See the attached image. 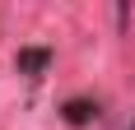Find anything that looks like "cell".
I'll return each instance as SVG.
<instances>
[{
    "label": "cell",
    "mask_w": 135,
    "mask_h": 130,
    "mask_svg": "<svg viewBox=\"0 0 135 130\" xmlns=\"http://www.w3.org/2000/svg\"><path fill=\"white\" fill-rule=\"evenodd\" d=\"M61 112H65V121H70V126H89V121L98 116V107H93V102H84V98H75V102H65Z\"/></svg>",
    "instance_id": "cell-2"
},
{
    "label": "cell",
    "mask_w": 135,
    "mask_h": 130,
    "mask_svg": "<svg viewBox=\"0 0 135 130\" xmlns=\"http://www.w3.org/2000/svg\"><path fill=\"white\" fill-rule=\"evenodd\" d=\"M47 65H51V51H47V47H33V51H19V70H23V74H42Z\"/></svg>",
    "instance_id": "cell-1"
}]
</instances>
